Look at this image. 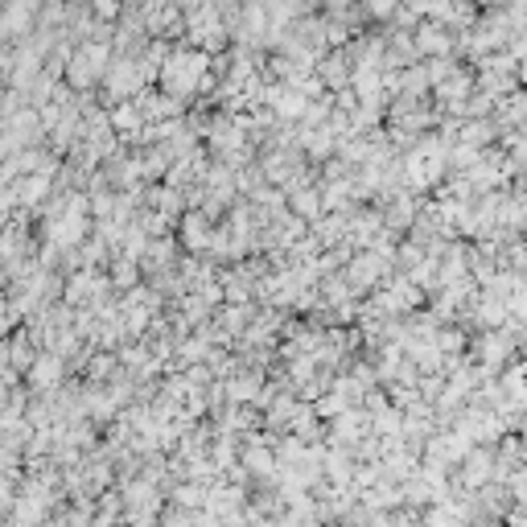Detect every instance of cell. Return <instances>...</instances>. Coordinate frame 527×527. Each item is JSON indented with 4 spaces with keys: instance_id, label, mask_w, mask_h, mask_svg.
Masks as SVG:
<instances>
[{
    "instance_id": "6da1fadb",
    "label": "cell",
    "mask_w": 527,
    "mask_h": 527,
    "mask_svg": "<svg viewBox=\"0 0 527 527\" xmlns=\"http://www.w3.org/2000/svg\"><path fill=\"white\" fill-rule=\"evenodd\" d=\"M474 355H478V367L482 371H490V375L499 379L519 359V346H515V338L507 330H486V334L474 338Z\"/></svg>"
},
{
    "instance_id": "7a4b0ae2",
    "label": "cell",
    "mask_w": 527,
    "mask_h": 527,
    "mask_svg": "<svg viewBox=\"0 0 527 527\" xmlns=\"http://www.w3.org/2000/svg\"><path fill=\"white\" fill-rule=\"evenodd\" d=\"M495 124H499V132H519L523 124H527V91L519 87V91H511L499 108H495Z\"/></svg>"
},
{
    "instance_id": "3957f363",
    "label": "cell",
    "mask_w": 527,
    "mask_h": 527,
    "mask_svg": "<svg viewBox=\"0 0 527 527\" xmlns=\"http://www.w3.org/2000/svg\"><path fill=\"white\" fill-rule=\"evenodd\" d=\"M458 132H462V145L482 149V153H486V145H495V140H503V132H499V124H495V120H466Z\"/></svg>"
},
{
    "instance_id": "277c9868",
    "label": "cell",
    "mask_w": 527,
    "mask_h": 527,
    "mask_svg": "<svg viewBox=\"0 0 527 527\" xmlns=\"http://www.w3.org/2000/svg\"><path fill=\"white\" fill-rule=\"evenodd\" d=\"M416 46L425 50V54H437V58H445L449 50H458V42H453V38H449V29H441V25H425V29H420Z\"/></svg>"
},
{
    "instance_id": "5b68a950",
    "label": "cell",
    "mask_w": 527,
    "mask_h": 527,
    "mask_svg": "<svg viewBox=\"0 0 527 527\" xmlns=\"http://www.w3.org/2000/svg\"><path fill=\"white\" fill-rule=\"evenodd\" d=\"M466 346H470V334L462 326H449V330L437 334V350H441V355H449V359H462Z\"/></svg>"
},
{
    "instance_id": "8992f818",
    "label": "cell",
    "mask_w": 527,
    "mask_h": 527,
    "mask_svg": "<svg viewBox=\"0 0 527 527\" xmlns=\"http://www.w3.org/2000/svg\"><path fill=\"white\" fill-rule=\"evenodd\" d=\"M507 490H511L515 507H527V466L515 470V474H507Z\"/></svg>"
},
{
    "instance_id": "52a82bcc",
    "label": "cell",
    "mask_w": 527,
    "mask_h": 527,
    "mask_svg": "<svg viewBox=\"0 0 527 527\" xmlns=\"http://www.w3.org/2000/svg\"><path fill=\"white\" fill-rule=\"evenodd\" d=\"M408 219H412V206H408V202H400V206L392 210V223H396V227H404Z\"/></svg>"
}]
</instances>
